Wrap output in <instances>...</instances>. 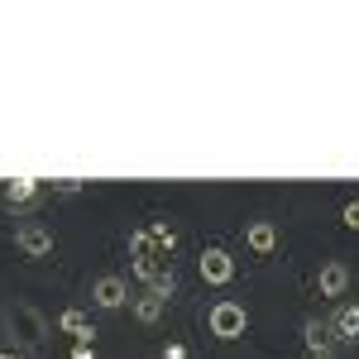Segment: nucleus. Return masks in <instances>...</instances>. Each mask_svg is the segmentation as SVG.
<instances>
[{
    "mask_svg": "<svg viewBox=\"0 0 359 359\" xmlns=\"http://www.w3.org/2000/svg\"><path fill=\"white\" fill-rule=\"evenodd\" d=\"M172 249H177V230L168 221H154L130 235V259H163V264H172Z\"/></svg>",
    "mask_w": 359,
    "mask_h": 359,
    "instance_id": "f257e3e1",
    "label": "nucleus"
},
{
    "mask_svg": "<svg viewBox=\"0 0 359 359\" xmlns=\"http://www.w3.org/2000/svg\"><path fill=\"white\" fill-rule=\"evenodd\" d=\"M206 326H211V335H216V340H240V335L249 331L245 302H216L211 311H206Z\"/></svg>",
    "mask_w": 359,
    "mask_h": 359,
    "instance_id": "f03ea898",
    "label": "nucleus"
},
{
    "mask_svg": "<svg viewBox=\"0 0 359 359\" xmlns=\"http://www.w3.org/2000/svg\"><path fill=\"white\" fill-rule=\"evenodd\" d=\"M15 249H20L25 259H48V254H53V230L43 221H25L15 230Z\"/></svg>",
    "mask_w": 359,
    "mask_h": 359,
    "instance_id": "7ed1b4c3",
    "label": "nucleus"
},
{
    "mask_svg": "<svg viewBox=\"0 0 359 359\" xmlns=\"http://www.w3.org/2000/svg\"><path fill=\"white\" fill-rule=\"evenodd\" d=\"M201 278L206 283H216V287H225L230 278H235V259H230V249H221V245H211V249H201Z\"/></svg>",
    "mask_w": 359,
    "mask_h": 359,
    "instance_id": "20e7f679",
    "label": "nucleus"
},
{
    "mask_svg": "<svg viewBox=\"0 0 359 359\" xmlns=\"http://www.w3.org/2000/svg\"><path fill=\"white\" fill-rule=\"evenodd\" d=\"M91 297H96V306H106V311H120V306L130 302V283L120 273H106V278H96Z\"/></svg>",
    "mask_w": 359,
    "mask_h": 359,
    "instance_id": "39448f33",
    "label": "nucleus"
},
{
    "mask_svg": "<svg viewBox=\"0 0 359 359\" xmlns=\"http://www.w3.org/2000/svg\"><path fill=\"white\" fill-rule=\"evenodd\" d=\"M345 287H350V269L331 259V264H321V273H316V292L321 297H345Z\"/></svg>",
    "mask_w": 359,
    "mask_h": 359,
    "instance_id": "423d86ee",
    "label": "nucleus"
},
{
    "mask_svg": "<svg viewBox=\"0 0 359 359\" xmlns=\"http://www.w3.org/2000/svg\"><path fill=\"white\" fill-rule=\"evenodd\" d=\"M10 326H20V340H25V345H39V340L48 335V326H43V316H39L34 306H15Z\"/></svg>",
    "mask_w": 359,
    "mask_h": 359,
    "instance_id": "0eeeda50",
    "label": "nucleus"
},
{
    "mask_svg": "<svg viewBox=\"0 0 359 359\" xmlns=\"http://www.w3.org/2000/svg\"><path fill=\"white\" fill-rule=\"evenodd\" d=\"M331 331H335V340H345V345H359V302H345L340 311H335Z\"/></svg>",
    "mask_w": 359,
    "mask_h": 359,
    "instance_id": "6e6552de",
    "label": "nucleus"
},
{
    "mask_svg": "<svg viewBox=\"0 0 359 359\" xmlns=\"http://www.w3.org/2000/svg\"><path fill=\"white\" fill-rule=\"evenodd\" d=\"M245 240H249V249H254V254H273V249H278V225L273 221H254L245 230Z\"/></svg>",
    "mask_w": 359,
    "mask_h": 359,
    "instance_id": "1a4fd4ad",
    "label": "nucleus"
},
{
    "mask_svg": "<svg viewBox=\"0 0 359 359\" xmlns=\"http://www.w3.org/2000/svg\"><path fill=\"white\" fill-rule=\"evenodd\" d=\"M57 331H67L72 335V340H91V321H86V311H77V306H67V311H62V316H57Z\"/></svg>",
    "mask_w": 359,
    "mask_h": 359,
    "instance_id": "9d476101",
    "label": "nucleus"
},
{
    "mask_svg": "<svg viewBox=\"0 0 359 359\" xmlns=\"http://www.w3.org/2000/svg\"><path fill=\"white\" fill-rule=\"evenodd\" d=\"M34 196H39V177H10L5 182V201L10 206H29Z\"/></svg>",
    "mask_w": 359,
    "mask_h": 359,
    "instance_id": "9b49d317",
    "label": "nucleus"
},
{
    "mask_svg": "<svg viewBox=\"0 0 359 359\" xmlns=\"http://www.w3.org/2000/svg\"><path fill=\"white\" fill-rule=\"evenodd\" d=\"M163 311H168V302L158 297V292H144V297H135V316L144 321V326H154Z\"/></svg>",
    "mask_w": 359,
    "mask_h": 359,
    "instance_id": "f8f14e48",
    "label": "nucleus"
},
{
    "mask_svg": "<svg viewBox=\"0 0 359 359\" xmlns=\"http://www.w3.org/2000/svg\"><path fill=\"white\" fill-rule=\"evenodd\" d=\"M302 340H306V350H311V355H326V345H331V331H326L321 321H306V326H302Z\"/></svg>",
    "mask_w": 359,
    "mask_h": 359,
    "instance_id": "ddd939ff",
    "label": "nucleus"
},
{
    "mask_svg": "<svg viewBox=\"0 0 359 359\" xmlns=\"http://www.w3.org/2000/svg\"><path fill=\"white\" fill-rule=\"evenodd\" d=\"M340 221L350 225V230H359V196H355V201H345V211H340Z\"/></svg>",
    "mask_w": 359,
    "mask_h": 359,
    "instance_id": "4468645a",
    "label": "nucleus"
},
{
    "mask_svg": "<svg viewBox=\"0 0 359 359\" xmlns=\"http://www.w3.org/2000/svg\"><path fill=\"white\" fill-rule=\"evenodd\" d=\"M72 359H96V345H91V340H77V345H72Z\"/></svg>",
    "mask_w": 359,
    "mask_h": 359,
    "instance_id": "2eb2a0df",
    "label": "nucleus"
},
{
    "mask_svg": "<svg viewBox=\"0 0 359 359\" xmlns=\"http://www.w3.org/2000/svg\"><path fill=\"white\" fill-rule=\"evenodd\" d=\"M163 359H187V345H177V340H172V345H163Z\"/></svg>",
    "mask_w": 359,
    "mask_h": 359,
    "instance_id": "dca6fc26",
    "label": "nucleus"
},
{
    "mask_svg": "<svg viewBox=\"0 0 359 359\" xmlns=\"http://www.w3.org/2000/svg\"><path fill=\"white\" fill-rule=\"evenodd\" d=\"M57 192H62V196H77V192H82V182H77V177H67V182H57Z\"/></svg>",
    "mask_w": 359,
    "mask_h": 359,
    "instance_id": "f3484780",
    "label": "nucleus"
},
{
    "mask_svg": "<svg viewBox=\"0 0 359 359\" xmlns=\"http://www.w3.org/2000/svg\"><path fill=\"white\" fill-rule=\"evenodd\" d=\"M0 359H20V355H5V350H0Z\"/></svg>",
    "mask_w": 359,
    "mask_h": 359,
    "instance_id": "a211bd4d",
    "label": "nucleus"
},
{
    "mask_svg": "<svg viewBox=\"0 0 359 359\" xmlns=\"http://www.w3.org/2000/svg\"><path fill=\"white\" fill-rule=\"evenodd\" d=\"M306 359H326V355H306Z\"/></svg>",
    "mask_w": 359,
    "mask_h": 359,
    "instance_id": "6ab92c4d",
    "label": "nucleus"
}]
</instances>
